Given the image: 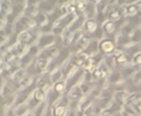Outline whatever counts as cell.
Listing matches in <instances>:
<instances>
[{
  "instance_id": "obj_1",
  "label": "cell",
  "mask_w": 141,
  "mask_h": 116,
  "mask_svg": "<svg viewBox=\"0 0 141 116\" xmlns=\"http://www.w3.org/2000/svg\"><path fill=\"white\" fill-rule=\"evenodd\" d=\"M46 101V93L42 88H40V87H37L34 91L31 97L29 98V99L27 101V105L30 110L32 111L34 108L37 106L38 104H40L42 102Z\"/></svg>"
},
{
  "instance_id": "obj_2",
  "label": "cell",
  "mask_w": 141,
  "mask_h": 116,
  "mask_svg": "<svg viewBox=\"0 0 141 116\" xmlns=\"http://www.w3.org/2000/svg\"><path fill=\"white\" fill-rule=\"evenodd\" d=\"M69 102L70 101L66 94H63L59 98V100L51 107L53 116H66L67 112L68 110Z\"/></svg>"
},
{
  "instance_id": "obj_3",
  "label": "cell",
  "mask_w": 141,
  "mask_h": 116,
  "mask_svg": "<svg viewBox=\"0 0 141 116\" xmlns=\"http://www.w3.org/2000/svg\"><path fill=\"white\" fill-rule=\"evenodd\" d=\"M85 71L83 69H79L73 75L69 76L65 79L66 82V92L71 89L75 86H79L83 82V77H84Z\"/></svg>"
},
{
  "instance_id": "obj_4",
  "label": "cell",
  "mask_w": 141,
  "mask_h": 116,
  "mask_svg": "<svg viewBox=\"0 0 141 116\" xmlns=\"http://www.w3.org/2000/svg\"><path fill=\"white\" fill-rule=\"evenodd\" d=\"M116 45L113 40L111 39H105L99 43V51L100 53L106 56H110L111 53L115 52Z\"/></svg>"
},
{
  "instance_id": "obj_5",
  "label": "cell",
  "mask_w": 141,
  "mask_h": 116,
  "mask_svg": "<svg viewBox=\"0 0 141 116\" xmlns=\"http://www.w3.org/2000/svg\"><path fill=\"white\" fill-rule=\"evenodd\" d=\"M107 81L110 83L111 86L116 85V84H119L124 82V79L122 77V75L120 72V70H113L110 72V74L107 77Z\"/></svg>"
},
{
  "instance_id": "obj_6",
  "label": "cell",
  "mask_w": 141,
  "mask_h": 116,
  "mask_svg": "<svg viewBox=\"0 0 141 116\" xmlns=\"http://www.w3.org/2000/svg\"><path fill=\"white\" fill-rule=\"evenodd\" d=\"M65 94H66L67 97L68 98L69 101L80 100L81 98L84 97V94H83L80 87H79V85L72 87L71 89H69L68 92H66Z\"/></svg>"
},
{
  "instance_id": "obj_7",
  "label": "cell",
  "mask_w": 141,
  "mask_h": 116,
  "mask_svg": "<svg viewBox=\"0 0 141 116\" xmlns=\"http://www.w3.org/2000/svg\"><path fill=\"white\" fill-rule=\"evenodd\" d=\"M128 96V93L127 91H117V92H114L113 93V99L115 103L118 104L122 107L126 104Z\"/></svg>"
},
{
  "instance_id": "obj_8",
  "label": "cell",
  "mask_w": 141,
  "mask_h": 116,
  "mask_svg": "<svg viewBox=\"0 0 141 116\" xmlns=\"http://www.w3.org/2000/svg\"><path fill=\"white\" fill-rule=\"evenodd\" d=\"M62 96L63 95L57 93L51 87L50 90L46 93V103H48V106L52 107L53 104H55L59 100V98Z\"/></svg>"
},
{
  "instance_id": "obj_9",
  "label": "cell",
  "mask_w": 141,
  "mask_h": 116,
  "mask_svg": "<svg viewBox=\"0 0 141 116\" xmlns=\"http://www.w3.org/2000/svg\"><path fill=\"white\" fill-rule=\"evenodd\" d=\"M55 41V36L51 34H45L42 36L38 41V46L39 47H46L48 45H52Z\"/></svg>"
},
{
  "instance_id": "obj_10",
  "label": "cell",
  "mask_w": 141,
  "mask_h": 116,
  "mask_svg": "<svg viewBox=\"0 0 141 116\" xmlns=\"http://www.w3.org/2000/svg\"><path fill=\"white\" fill-rule=\"evenodd\" d=\"M52 88L57 93L61 94V95L65 94L66 93V82H65V79H62L58 81V82L53 83Z\"/></svg>"
},
{
  "instance_id": "obj_11",
  "label": "cell",
  "mask_w": 141,
  "mask_h": 116,
  "mask_svg": "<svg viewBox=\"0 0 141 116\" xmlns=\"http://www.w3.org/2000/svg\"><path fill=\"white\" fill-rule=\"evenodd\" d=\"M113 98H99L95 101V103L102 108V110L109 108L110 105L113 104Z\"/></svg>"
},
{
  "instance_id": "obj_12",
  "label": "cell",
  "mask_w": 141,
  "mask_h": 116,
  "mask_svg": "<svg viewBox=\"0 0 141 116\" xmlns=\"http://www.w3.org/2000/svg\"><path fill=\"white\" fill-rule=\"evenodd\" d=\"M48 104L46 103V101L42 102V103L38 104L37 106L32 110V112H33L35 116H44V114L46 110V108H48Z\"/></svg>"
},
{
  "instance_id": "obj_13",
  "label": "cell",
  "mask_w": 141,
  "mask_h": 116,
  "mask_svg": "<svg viewBox=\"0 0 141 116\" xmlns=\"http://www.w3.org/2000/svg\"><path fill=\"white\" fill-rule=\"evenodd\" d=\"M79 87H80L84 96H86V95H88V94L92 91L94 87H95V83H94V82L87 83V82H84V81H83V82L79 84Z\"/></svg>"
},
{
  "instance_id": "obj_14",
  "label": "cell",
  "mask_w": 141,
  "mask_h": 116,
  "mask_svg": "<svg viewBox=\"0 0 141 116\" xmlns=\"http://www.w3.org/2000/svg\"><path fill=\"white\" fill-rule=\"evenodd\" d=\"M14 110L16 116H25L29 111H31L27 104H23L19 105V106L14 107Z\"/></svg>"
},
{
  "instance_id": "obj_15",
  "label": "cell",
  "mask_w": 141,
  "mask_h": 116,
  "mask_svg": "<svg viewBox=\"0 0 141 116\" xmlns=\"http://www.w3.org/2000/svg\"><path fill=\"white\" fill-rule=\"evenodd\" d=\"M50 78H51V82L52 84L63 79V72L61 71V69L57 68L55 70H53V71L50 73Z\"/></svg>"
},
{
  "instance_id": "obj_16",
  "label": "cell",
  "mask_w": 141,
  "mask_h": 116,
  "mask_svg": "<svg viewBox=\"0 0 141 116\" xmlns=\"http://www.w3.org/2000/svg\"><path fill=\"white\" fill-rule=\"evenodd\" d=\"M121 114H122V116H131V115L137 114L135 110H133V105L129 104H125L124 106L122 107ZM137 115H138V114H137Z\"/></svg>"
},
{
  "instance_id": "obj_17",
  "label": "cell",
  "mask_w": 141,
  "mask_h": 116,
  "mask_svg": "<svg viewBox=\"0 0 141 116\" xmlns=\"http://www.w3.org/2000/svg\"><path fill=\"white\" fill-rule=\"evenodd\" d=\"M26 75V70H23V69H20V70H17L13 74V76L11 77V79L14 81V82L18 83H19L21 80H22L25 76Z\"/></svg>"
},
{
  "instance_id": "obj_18",
  "label": "cell",
  "mask_w": 141,
  "mask_h": 116,
  "mask_svg": "<svg viewBox=\"0 0 141 116\" xmlns=\"http://www.w3.org/2000/svg\"><path fill=\"white\" fill-rule=\"evenodd\" d=\"M141 100V93L140 92H136L133 93H130L128 94L127 101H126V104H133Z\"/></svg>"
},
{
  "instance_id": "obj_19",
  "label": "cell",
  "mask_w": 141,
  "mask_h": 116,
  "mask_svg": "<svg viewBox=\"0 0 141 116\" xmlns=\"http://www.w3.org/2000/svg\"><path fill=\"white\" fill-rule=\"evenodd\" d=\"M127 80L129 81V82H131L132 83L135 84V85H138V84L141 82V69L139 68L138 71L133 75L131 78L127 79Z\"/></svg>"
},
{
  "instance_id": "obj_20",
  "label": "cell",
  "mask_w": 141,
  "mask_h": 116,
  "mask_svg": "<svg viewBox=\"0 0 141 116\" xmlns=\"http://www.w3.org/2000/svg\"><path fill=\"white\" fill-rule=\"evenodd\" d=\"M113 93H114V91L111 89V87H108V88L102 90L100 98H113Z\"/></svg>"
},
{
  "instance_id": "obj_21",
  "label": "cell",
  "mask_w": 141,
  "mask_h": 116,
  "mask_svg": "<svg viewBox=\"0 0 141 116\" xmlns=\"http://www.w3.org/2000/svg\"><path fill=\"white\" fill-rule=\"evenodd\" d=\"M132 42L135 44L141 43V30H136L131 37Z\"/></svg>"
},
{
  "instance_id": "obj_22",
  "label": "cell",
  "mask_w": 141,
  "mask_h": 116,
  "mask_svg": "<svg viewBox=\"0 0 141 116\" xmlns=\"http://www.w3.org/2000/svg\"><path fill=\"white\" fill-rule=\"evenodd\" d=\"M79 108H80V100L69 102V104H68V110H79Z\"/></svg>"
},
{
  "instance_id": "obj_23",
  "label": "cell",
  "mask_w": 141,
  "mask_h": 116,
  "mask_svg": "<svg viewBox=\"0 0 141 116\" xmlns=\"http://www.w3.org/2000/svg\"><path fill=\"white\" fill-rule=\"evenodd\" d=\"M132 105L133 107V110H134L136 112V114L139 116H141V100L136 102V103H134V104H133Z\"/></svg>"
},
{
  "instance_id": "obj_24",
  "label": "cell",
  "mask_w": 141,
  "mask_h": 116,
  "mask_svg": "<svg viewBox=\"0 0 141 116\" xmlns=\"http://www.w3.org/2000/svg\"><path fill=\"white\" fill-rule=\"evenodd\" d=\"M38 52V47L37 46H31L30 48V51H29V54H30L31 56H35L36 54H37Z\"/></svg>"
},
{
  "instance_id": "obj_25",
  "label": "cell",
  "mask_w": 141,
  "mask_h": 116,
  "mask_svg": "<svg viewBox=\"0 0 141 116\" xmlns=\"http://www.w3.org/2000/svg\"><path fill=\"white\" fill-rule=\"evenodd\" d=\"M44 116H53L52 114V108L50 106H48V108L44 114Z\"/></svg>"
},
{
  "instance_id": "obj_26",
  "label": "cell",
  "mask_w": 141,
  "mask_h": 116,
  "mask_svg": "<svg viewBox=\"0 0 141 116\" xmlns=\"http://www.w3.org/2000/svg\"><path fill=\"white\" fill-rule=\"evenodd\" d=\"M76 115H77V110H68L66 114V116H76Z\"/></svg>"
},
{
  "instance_id": "obj_27",
  "label": "cell",
  "mask_w": 141,
  "mask_h": 116,
  "mask_svg": "<svg viewBox=\"0 0 141 116\" xmlns=\"http://www.w3.org/2000/svg\"><path fill=\"white\" fill-rule=\"evenodd\" d=\"M4 81H5V79L3 78L2 76H0V92H1V89L3 86V84H4Z\"/></svg>"
},
{
  "instance_id": "obj_28",
  "label": "cell",
  "mask_w": 141,
  "mask_h": 116,
  "mask_svg": "<svg viewBox=\"0 0 141 116\" xmlns=\"http://www.w3.org/2000/svg\"><path fill=\"white\" fill-rule=\"evenodd\" d=\"M76 116H85V112L81 110H77V115Z\"/></svg>"
},
{
  "instance_id": "obj_29",
  "label": "cell",
  "mask_w": 141,
  "mask_h": 116,
  "mask_svg": "<svg viewBox=\"0 0 141 116\" xmlns=\"http://www.w3.org/2000/svg\"><path fill=\"white\" fill-rule=\"evenodd\" d=\"M25 116H35V114H33V112H32V111H29Z\"/></svg>"
},
{
  "instance_id": "obj_30",
  "label": "cell",
  "mask_w": 141,
  "mask_h": 116,
  "mask_svg": "<svg viewBox=\"0 0 141 116\" xmlns=\"http://www.w3.org/2000/svg\"><path fill=\"white\" fill-rule=\"evenodd\" d=\"M137 86H138V89H139V92H140L141 93V82L138 84V85H137Z\"/></svg>"
},
{
  "instance_id": "obj_31",
  "label": "cell",
  "mask_w": 141,
  "mask_h": 116,
  "mask_svg": "<svg viewBox=\"0 0 141 116\" xmlns=\"http://www.w3.org/2000/svg\"><path fill=\"white\" fill-rule=\"evenodd\" d=\"M113 116H122V114H121V112H120V113H118V114H114Z\"/></svg>"
},
{
  "instance_id": "obj_32",
  "label": "cell",
  "mask_w": 141,
  "mask_h": 116,
  "mask_svg": "<svg viewBox=\"0 0 141 116\" xmlns=\"http://www.w3.org/2000/svg\"><path fill=\"white\" fill-rule=\"evenodd\" d=\"M131 116H139V115H137V114H135V115H131Z\"/></svg>"
},
{
  "instance_id": "obj_33",
  "label": "cell",
  "mask_w": 141,
  "mask_h": 116,
  "mask_svg": "<svg viewBox=\"0 0 141 116\" xmlns=\"http://www.w3.org/2000/svg\"><path fill=\"white\" fill-rule=\"evenodd\" d=\"M99 116H105V115H103V114H100Z\"/></svg>"
},
{
  "instance_id": "obj_34",
  "label": "cell",
  "mask_w": 141,
  "mask_h": 116,
  "mask_svg": "<svg viewBox=\"0 0 141 116\" xmlns=\"http://www.w3.org/2000/svg\"><path fill=\"white\" fill-rule=\"evenodd\" d=\"M0 25H1V23H0Z\"/></svg>"
}]
</instances>
